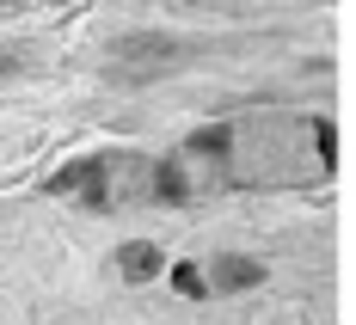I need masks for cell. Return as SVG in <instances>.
<instances>
[{
  "mask_svg": "<svg viewBox=\"0 0 356 325\" xmlns=\"http://www.w3.org/2000/svg\"><path fill=\"white\" fill-rule=\"evenodd\" d=\"M258 283H264V264L258 258H215V270H209V289H221V294L258 289Z\"/></svg>",
  "mask_w": 356,
  "mask_h": 325,
  "instance_id": "cell-1",
  "label": "cell"
},
{
  "mask_svg": "<svg viewBox=\"0 0 356 325\" xmlns=\"http://www.w3.org/2000/svg\"><path fill=\"white\" fill-rule=\"evenodd\" d=\"M117 270H123L129 283H147V276L166 270V258H160V246H123V252H117Z\"/></svg>",
  "mask_w": 356,
  "mask_h": 325,
  "instance_id": "cell-2",
  "label": "cell"
},
{
  "mask_svg": "<svg viewBox=\"0 0 356 325\" xmlns=\"http://www.w3.org/2000/svg\"><path fill=\"white\" fill-rule=\"evenodd\" d=\"M111 160L105 153H86V160H74V166H62L56 178H49V190H74V184H105Z\"/></svg>",
  "mask_w": 356,
  "mask_h": 325,
  "instance_id": "cell-3",
  "label": "cell"
},
{
  "mask_svg": "<svg viewBox=\"0 0 356 325\" xmlns=\"http://www.w3.org/2000/svg\"><path fill=\"white\" fill-rule=\"evenodd\" d=\"M227 147H234V129H227V123H209V129L191 135V153H215V160H221Z\"/></svg>",
  "mask_w": 356,
  "mask_h": 325,
  "instance_id": "cell-4",
  "label": "cell"
},
{
  "mask_svg": "<svg viewBox=\"0 0 356 325\" xmlns=\"http://www.w3.org/2000/svg\"><path fill=\"white\" fill-rule=\"evenodd\" d=\"M314 147H320V160H325V166H338V129H332L325 117H314Z\"/></svg>",
  "mask_w": 356,
  "mask_h": 325,
  "instance_id": "cell-5",
  "label": "cell"
},
{
  "mask_svg": "<svg viewBox=\"0 0 356 325\" xmlns=\"http://www.w3.org/2000/svg\"><path fill=\"white\" fill-rule=\"evenodd\" d=\"M172 289L197 301V294H203V270H197V264H172Z\"/></svg>",
  "mask_w": 356,
  "mask_h": 325,
  "instance_id": "cell-6",
  "label": "cell"
},
{
  "mask_svg": "<svg viewBox=\"0 0 356 325\" xmlns=\"http://www.w3.org/2000/svg\"><path fill=\"white\" fill-rule=\"evenodd\" d=\"M154 178H160V203H184V197H191V190H184V178H178V166H160Z\"/></svg>",
  "mask_w": 356,
  "mask_h": 325,
  "instance_id": "cell-7",
  "label": "cell"
},
{
  "mask_svg": "<svg viewBox=\"0 0 356 325\" xmlns=\"http://www.w3.org/2000/svg\"><path fill=\"white\" fill-rule=\"evenodd\" d=\"M0 74H13V56H0Z\"/></svg>",
  "mask_w": 356,
  "mask_h": 325,
  "instance_id": "cell-8",
  "label": "cell"
}]
</instances>
